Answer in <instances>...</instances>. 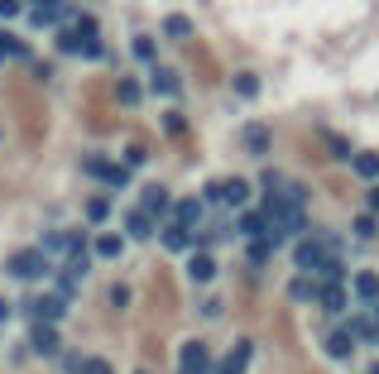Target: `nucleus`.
Segmentation results:
<instances>
[{
    "instance_id": "obj_1",
    "label": "nucleus",
    "mask_w": 379,
    "mask_h": 374,
    "mask_svg": "<svg viewBox=\"0 0 379 374\" xmlns=\"http://www.w3.org/2000/svg\"><path fill=\"white\" fill-rule=\"evenodd\" d=\"M293 259H298L302 273H322V264L341 259V245L331 240V236H302V240L293 245Z\"/></svg>"
},
{
    "instance_id": "obj_2",
    "label": "nucleus",
    "mask_w": 379,
    "mask_h": 374,
    "mask_svg": "<svg viewBox=\"0 0 379 374\" xmlns=\"http://www.w3.org/2000/svg\"><path fill=\"white\" fill-rule=\"evenodd\" d=\"M5 269H10L15 278H44V273H49V254H44V250H25V254H15Z\"/></svg>"
},
{
    "instance_id": "obj_3",
    "label": "nucleus",
    "mask_w": 379,
    "mask_h": 374,
    "mask_svg": "<svg viewBox=\"0 0 379 374\" xmlns=\"http://www.w3.org/2000/svg\"><path fill=\"white\" fill-rule=\"evenodd\" d=\"M82 168H86L91 178H106L110 187H125V183H130V168H125V163H106V159H96V154H91V159H82Z\"/></svg>"
},
{
    "instance_id": "obj_4",
    "label": "nucleus",
    "mask_w": 379,
    "mask_h": 374,
    "mask_svg": "<svg viewBox=\"0 0 379 374\" xmlns=\"http://www.w3.org/2000/svg\"><path fill=\"white\" fill-rule=\"evenodd\" d=\"M144 216H168L173 212V197H168V187L163 183H149L144 187V207H139Z\"/></svg>"
},
{
    "instance_id": "obj_5",
    "label": "nucleus",
    "mask_w": 379,
    "mask_h": 374,
    "mask_svg": "<svg viewBox=\"0 0 379 374\" xmlns=\"http://www.w3.org/2000/svg\"><path fill=\"white\" fill-rule=\"evenodd\" d=\"M351 350H355V336L341 326V331H326V355L331 360H351Z\"/></svg>"
},
{
    "instance_id": "obj_6",
    "label": "nucleus",
    "mask_w": 379,
    "mask_h": 374,
    "mask_svg": "<svg viewBox=\"0 0 379 374\" xmlns=\"http://www.w3.org/2000/svg\"><path fill=\"white\" fill-rule=\"evenodd\" d=\"M317 302H322L326 312H346V288H341V283H322V278H317Z\"/></svg>"
},
{
    "instance_id": "obj_7",
    "label": "nucleus",
    "mask_w": 379,
    "mask_h": 374,
    "mask_svg": "<svg viewBox=\"0 0 379 374\" xmlns=\"http://www.w3.org/2000/svg\"><path fill=\"white\" fill-rule=\"evenodd\" d=\"M250 202V183L245 178H226L221 183V207H245Z\"/></svg>"
},
{
    "instance_id": "obj_8",
    "label": "nucleus",
    "mask_w": 379,
    "mask_h": 374,
    "mask_svg": "<svg viewBox=\"0 0 379 374\" xmlns=\"http://www.w3.org/2000/svg\"><path fill=\"white\" fill-rule=\"evenodd\" d=\"M149 86H154L159 96H178V91H183V77H178L173 67H154V77H149Z\"/></svg>"
},
{
    "instance_id": "obj_9",
    "label": "nucleus",
    "mask_w": 379,
    "mask_h": 374,
    "mask_svg": "<svg viewBox=\"0 0 379 374\" xmlns=\"http://www.w3.org/2000/svg\"><path fill=\"white\" fill-rule=\"evenodd\" d=\"M236 231L255 240V236H269V221H264V212L255 207V212H240V221H236Z\"/></svg>"
},
{
    "instance_id": "obj_10",
    "label": "nucleus",
    "mask_w": 379,
    "mask_h": 374,
    "mask_svg": "<svg viewBox=\"0 0 379 374\" xmlns=\"http://www.w3.org/2000/svg\"><path fill=\"white\" fill-rule=\"evenodd\" d=\"M188 278L192 283H212V278H217V259H212V254H192L188 259Z\"/></svg>"
},
{
    "instance_id": "obj_11",
    "label": "nucleus",
    "mask_w": 379,
    "mask_h": 374,
    "mask_svg": "<svg viewBox=\"0 0 379 374\" xmlns=\"http://www.w3.org/2000/svg\"><path fill=\"white\" fill-rule=\"evenodd\" d=\"M29 312H34L39 321H58V317H63V297H58V293L34 297V302H29Z\"/></svg>"
},
{
    "instance_id": "obj_12",
    "label": "nucleus",
    "mask_w": 379,
    "mask_h": 374,
    "mask_svg": "<svg viewBox=\"0 0 379 374\" xmlns=\"http://www.w3.org/2000/svg\"><path fill=\"white\" fill-rule=\"evenodd\" d=\"M207 370V346L202 341H188L183 346V374H202Z\"/></svg>"
},
{
    "instance_id": "obj_13",
    "label": "nucleus",
    "mask_w": 379,
    "mask_h": 374,
    "mask_svg": "<svg viewBox=\"0 0 379 374\" xmlns=\"http://www.w3.org/2000/svg\"><path fill=\"white\" fill-rule=\"evenodd\" d=\"M245 365H250V341H236L231 355H226V365H221V374H245Z\"/></svg>"
},
{
    "instance_id": "obj_14",
    "label": "nucleus",
    "mask_w": 379,
    "mask_h": 374,
    "mask_svg": "<svg viewBox=\"0 0 379 374\" xmlns=\"http://www.w3.org/2000/svg\"><path fill=\"white\" fill-rule=\"evenodd\" d=\"M173 216H178V226H197V221H202V202H197V197H183V202H178V207H173Z\"/></svg>"
},
{
    "instance_id": "obj_15",
    "label": "nucleus",
    "mask_w": 379,
    "mask_h": 374,
    "mask_svg": "<svg viewBox=\"0 0 379 374\" xmlns=\"http://www.w3.org/2000/svg\"><path fill=\"white\" fill-rule=\"evenodd\" d=\"M355 297H365V302H379V273H355Z\"/></svg>"
},
{
    "instance_id": "obj_16",
    "label": "nucleus",
    "mask_w": 379,
    "mask_h": 374,
    "mask_svg": "<svg viewBox=\"0 0 379 374\" xmlns=\"http://www.w3.org/2000/svg\"><path fill=\"white\" fill-rule=\"evenodd\" d=\"M355 173H360V178H365V183H379V154L375 149H370V154H355Z\"/></svg>"
},
{
    "instance_id": "obj_17",
    "label": "nucleus",
    "mask_w": 379,
    "mask_h": 374,
    "mask_svg": "<svg viewBox=\"0 0 379 374\" xmlns=\"http://www.w3.org/2000/svg\"><path fill=\"white\" fill-rule=\"evenodd\" d=\"M110 96H115L120 106H135V101L144 96V91H139V82H135V77H120V82H115V91H110Z\"/></svg>"
},
{
    "instance_id": "obj_18",
    "label": "nucleus",
    "mask_w": 379,
    "mask_h": 374,
    "mask_svg": "<svg viewBox=\"0 0 379 374\" xmlns=\"http://www.w3.org/2000/svg\"><path fill=\"white\" fill-rule=\"evenodd\" d=\"M125 231H130V236H139V240H149V236H154V216L130 212V216H125Z\"/></svg>"
},
{
    "instance_id": "obj_19",
    "label": "nucleus",
    "mask_w": 379,
    "mask_h": 374,
    "mask_svg": "<svg viewBox=\"0 0 379 374\" xmlns=\"http://www.w3.org/2000/svg\"><path fill=\"white\" fill-rule=\"evenodd\" d=\"M188 245H192V231H188V226H178V221H173V226L163 231V250H188Z\"/></svg>"
},
{
    "instance_id": "obj_20",
    "label": "nucleus",
    "mask_w": 379,
    "mask_h": 374,
    "mask_svg": "<svg viewBox=\"0 0 379 374\" xmlns=\"http://www.w3.org/2000/svg\"><path fill=\"white\" fill-rule=\"evenodd\" d=\"M34 350H39V355H53L58 350V331L53 326H39V331H34Z\"/></svg>"
},
{
    "instance_id": "obj_21",
    "label": "nucleus",
    "mask_w": 379,
    "mask_h": 374,
    "mask_svg": "<svg viewBox=\"0 0 379 374\" xmlns=\"http://www.w3.org/2000/svg\"><path fill=\"white\" fill-rule=\"evenodd\" d=\"M288 293L298 297V302H312V297H317V278H312V273H302V278H293V288H288Z\"/></svg>"
},
{
    "instance_id": "obj_22",
    "label": "nucleus",
    "mask_w": 379,
    "mask_h": 374,
    "mask_svg": "<svg viewBox=\"0 0 379 374\" xmlns=\"http://www.w3.org/2000/svg\"><path fill=\"white\" fill-rule=\"evenodd\" d=\"M58 53L82 58V34H77V29H63V34H58Z\"/></svg>"
},
{
    "instance_id": "obj_23",
    "label": "nucleus",
    "mask_w": 379,
    "mask_h": 374,
    "mask_svg": "<svg viewBox=\"0 0 379 374\" xmlns=\"http://www.w3.org/2000/svg\"><path fill=\"white\" fill-rule=\"evenodd\" d=\"M130 49H135V58H139V63H154V58H159V44H154L149 34H139V39L130 44Z\"/></svg>"
},
{
    "instance_id": "obj_24",
    "label": "nucleus",
    "mask_w": 379,
    "mask_h": 374,
    "mask_svg": "<svg viewBox=\"0 0 379 374\" xmlns=\"http://www.w3.org/2000/svg\"><path fill=\"white\" fill-rule=\"evenodd\" d=\"M110 216V197H91L86 202V221H106Z\"/></svg>"
},
{
    "instance_id": "obj_25",
    "label": "nucleus",
    "mask_w": 379,
    "mask_h": 374,
    "mask_svg": "<svg viewBox=\"0 0 379 374\" xmlns=\"http://www.w3.org/2000/svg\"><path fill=\"white\" fill-rule=\"evenodd\" d=\"M236 96H259V77L255 72H240L236 77Z\"/></svg>"
},
{
    "instance_id": "obj_26",
    "label": "nucleus",
    "mask_w": 379,
    "mask_h": 374,
    "mask_svg": "<svg viewBox=\"0 0 379 374\" xmlns=\"http://www.w3.org/2000/svg\"><path fill=\"white\" fill-rule=\"evenodd\" d=\"M245 144H250L255 154H264V149H269V134H264V125H250V134H245Z\"/></svg>"
},
{
    "instance_id": "obj_27",
    "label": "nucleus",
    "mask_w": 379,
    "mask_h": 374,
    "mask_svg": "<svg viewBox=\"0 0 379 374\" xmlns=\"http://www.w3.org/2000/svg\"><path fill=\"white\" fill-rule=\"evenodd\" d=\"M120 250H125V240H120V236H101V240H96V254H106V259H115Z\"/></svg>"
},
{
    "instance_id": "obj_28",
    "label": "nucleus",
    "mask_w": 379,
    "mask_h": 374,
    "mask_svg": "<svg viewBox=\"0 0 379 374\" xmlns=\"http://www.w3.org/2000/svg\"><path fill=\"white\" fill-rule=\"evenodd\" d=\"M326 149H331L336 159H355V154H351V144H346L341 134H326Z\"/></svg>"
},
{
    "instance_id": "obj_29",
    "label": "nucleus",
    "mask_w": 379,
    "mask_h": 374,
    "mask_svg": "<svg viewBox=\"0 0 379 374\" xmlns=\"http://www.w3.org/2000/svg\"><path fill=\"white\" fill-rule=\"evenodd\" d=\"M375 216H355V236H360V240H375Z\"/></svg>"
},
{
    "instance_id": "obj_30",
    "label": "nucleus",
    "mask_w": 379,
    "mask_h": 374,
    "mask_svg": "<svg viewBox=\"0 0 379 374\" xmlns=\"http://www.w3.org/2000/svg\"><path fill=\"white\" fill-rule=\"evenodd\" d=\"M163 29H168L173 39H188V34H192V25H188V20H183V15H173V20H168V25H163Z\"/></svg>"
},
{
    "instance_id": "obj_31",
    "label": "nucleus",
    "mask_w": 379,
    "mask_h": 374,
    "mask_svg": "<svg viewBox=\"0 0 379 374\" xmlns=\"http://www.w3.org/2000/svg\"><path fill=\"white\" fill-rule=\"evenodd\" d=\"M82 58H106V49H101V39L91 34V39H82Z\"/></svg>"
},
{
    "instance_id": "obj_32",
    "label": "nucleus",
    "mask_w": 379,
    "mask_h": 374,
    "mask_svg": "<svg viewBox=\"0 0 379 374\" xmlns=\"http://www.w3.org/2000/svg\"><path fill=\"white\" fill-rule=\"evenodd\" d=\"M39 250H44V254H58V250H68V236H44Z\"/></svg>"
},
{
    "instance_id": "obj_33",
    "label": "nucleus",
    "mask_w": 379,
    "mask_h": 374,
    "mask_svg": "<svg viewBox=\"0 0 379 374\" xmlns=\"http://www.w3.org/2000/svg\"><path fill=\"white\" fill-rule=\"evenodd\" d=\"M163 130H168L173 139H178V134L188 130V120H183V115H163Z\"/></svg>"
},
{
    "instance_id": "obj_34",
    "label": "nucleus",
    "mask_w": 379,
    "mask_h": 374,
    "mask_svg": "<svg viewBox=\"0 0 379 374\" xmlns=\"http://www.w3.org/2000/svg\"><path fill=\"white\" fill-rule=\"evenodd\" d=\"M77 374H110V365H106V360H82Z\"/></svg>"
},
{
    "instance_id": "obj_35",
    "label": "nucleus",
    "mask_w": 379,
    "mask_h": 374,
    "mask_svg": "<svg viewBox=\"0 0 379 374\" xmlns=\"http://www.w3.org/2000/svg\"><path fill=\"white\" fill-rule=\"evenodd\" d=\"M202 202H212V207H221V183H207V187H202Z\"/></svg>"
},
{
    "instance_id": "obj_36",
    "label": "nucleus",
    "mask_w": 379,
    "mask_h": 374,
    "mask_svg": "<svg viewBox=\"0 0 379 374\" xmlns=\"http://www.w3.org/2000/svg\"><path fill=\"white\" fill-rule=\"evenodd\" d=\"M10 15H20V0H0V20H10Z\"/></svg>"
},
{
    "instance_id": "obj_37",
    "label": "nucleus",
    "mask_w": 379,
    "mask_h": 374,
    "mask_svg": "<svg viewBox=\"0 0 379 374\" xmlns=\"http://www.w3.org/2000/svg\"><path fill=\"white\" fill-rule=\"evenodd\" d=\"M125 163H144V144H130L125 149Z\"/></svg>"
},
{
    "instance_id": "obj_38",
    "label": "nucleus",
    "mask_w": 379,
    "mask_h": 374,
    "mask_svg": "<svg viewBox=\"0 0 379 374\" xmlns=\"http://www.w3.org/2000/svg\"><path fill=\"white\" fill-rule=\"evenodd\" d=\"M370 212H379V183H375V192H370Z\"/></svg>"
},
{
    "instance_id": "obj_39",
    "label": "nucleus",
    "mask_w": 379,
    "mask_h": 374,
    "mask_svg": "<svg viewBox=\"0 0 379 374\" xmlns=\"http://www.w3.org/2000/svg\"><path fill=\"white\" fill-rule=\"evenodd\" d=\"M5 317H10V302H0V321H5Z\"/></svg>"
},
{
    "instance_id": "obj_40",
    "label": "nucleus",
    "mask_w": 379,
    "mask_h": 374,
    "mask_svg": "<svg viewBox=\"0 0 379 374\" xmlns=\"http://www.w3.org/2000/svg\"><path fill=\"white\" fill-rule=\"evenodd\" d=\"M29 5H49V0H29Z\"/></svg>"
},
{
    "instance_id": "obj_41",
    "label": "nucleus",
    "mask_w": 379,
    "mask_h": 374,
    "mask_svg": "<svg viewBox=\"0 0 379 374\" xmlns=\"http://www.w3.org/2000/svg\"><path fill=\"white\" fill-rule=\"evenodd\" d=\"M375 321H379V302H375Z\"/></svg>"
},
{
    "instance_id": "obj_42",
    "label": "nucleus",
    "mask_w": 379,
    "mask_h": 374,
    "mask_svg": "<svg viewBox=\"0 0 379 374\" xmlns=\"http://www.w3.org/2000/svg\"><path fill=\"white\" fill-rule=\"evenodd\" d=\"M370 374H379V365H375V370H370Z\"/></svg>"
},
{
    "instance_id": "obj_43",
    "label": "nucleus",
    "mask_w": 379,
    "mask_h": 374,
    "mask_svg": "<svg viewBox=\"0 0 379 374\" xmlns=\"http://www.w3.org/2000/svg\"><path fill=\"white\" fill-rule=\"evenodd\" d=\"M139 374H149V370H139Z\"/></svg>"
}]
</instances>
